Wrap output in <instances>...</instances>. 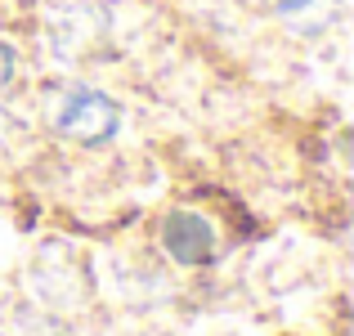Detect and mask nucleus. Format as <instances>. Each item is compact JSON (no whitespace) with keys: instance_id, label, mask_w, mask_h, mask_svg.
Segmentation results:
<instances>
[{"instance_id":"1","label":"nucleus","mask_w":354,"mask_h":336,"mask_svg":"<svg viewBox=\"0 0 354 336\" xmlns=\"http://www.w3.org/2000/svg\"><path fill=\"white\" fill-rule=\"evenodd\" d=\"M50 126L59 130L63 139H72V144H108V139L117 135L121 126V108L117 99H108L104 90L95 86H68L54 95L50 104Z\"/></svg>"},{"instance_id":"2","label":"nucleus","mask_w":354,"mask_h":336,"mask_svg":"<svg viewBox=\"0 0 354 336\" xmlns=\"http://www.w3.org/2000/svg\"><path fill=\"white\" fill-rule=\"evenodd\" d=\"M162 242L184 265H202V260L216 256V229L202 216H189V211H180V216H171L162 224Z\"/></svg>"},{"instance_id":"4","label":"nucleus","mask_w":354,"mask_h":336,"mask_svg":"<svg viewBox=\"0 0 354 336\" xmlns=\"http://www.w3.org/2000/svg\"><path fill=\"white\" fill-rule=\"evenodd\" d=\"M9 81H14V50L0 41V90H5Z\"/></svg>"},{"instance_id":"3","label":"nucleus","mask_w":354,"mask_h":336,"mask_svg":"<svg viewBox=\"0 0 354 336\" xmlns=\"http://www.w3.org/2000/svg\"><path fill=\"white\" fill-rule=\"evenodd\" d=\"M274 5V14L283 18L292 32H323V27H332L341 18V9H346V0H269Z\"/></svg>"}]
</instances>
